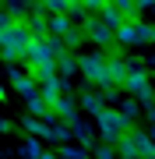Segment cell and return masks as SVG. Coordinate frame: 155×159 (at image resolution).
Returning <instances> with one entry per match:
<instances>
[{
	"mask_svg": "<svg viewBox=\"0 0 155 159\" xmlns=\"http://www.w3.org/2000/svg\"><path fill=\"white\" fill-rule=\"evenodd\" d=\"M32 43V32H28V21H21V18H14L7 29H0V57H4L7 64L21 60L25 50H28Z\"/></svg>",
	"mask_w": 155,
	"mask_h": 159,
	"instance_id": "obj_1",
	"label": "cell"
},
{
	"mask_svg": "<svg viewBox=\"0 0 155 159\" xmlns=\"http://www.w3.org/2000/svg\"><path fill=\"white\" fill-rule=\"evenodd\" d=\"M67 50L63 46V39L60 35H39V39H32L28 43V50H25V64L28 67H42V64H57V57Z\"/></svg>",
	"mask_w": 155,
	"mask_h": 159,
	"instance_id": "obj_2",
	"label": "cell"
},
{
	"mask_svg": "<svg viewBox=\"0 0 155 159\" xmlns=\"http://www.w3.org/2000/svg\"><path fill=\"white\" fill-rule=\"evenodd\" d=\"M95 127H99V134H102V142L113 145V142H116V138H120L131 124H127V117L120 113V110H109V106H106L102 113H95Z\"/></svg>",
	"mask_w": 155,
	"mask_h": 159,
	"instance_id": "obj_3",
	"label": "cell"
},
{
	"mask_svg": "<svg viewBox=\"0 0 155 159\" xmlns=\"http://www.w3.org/2000/svg\"><path fill=\"white\" fill-rule=\"evenodd\" d=\"M78 71L85 74L88 81L102 85L106 81V53H85V57H78Z\"/></svg>",
	"mask_w": 155,
	"mask_h": 159,
	"instance_id": "obj_4",
	"label": "cell"
},
{
	"mask_svg": "<svg viewBox=\"0 0 155 159\" xmlns=\"http://www.w3.org/2000/svg\"><path fill=\"white\" fill-rule=\"evenodd\" d=\"M81 29H85V35H88L95 46H109V43H113V29H109L102 18H85Z\"/></svg>",
	"mask_w": 155,
	"mask_h": 159,
	"instance_id": "obj_5",
	"label": "cell"
},
{
	"mask_svg": "<svg viewBox=\"0 0 155 159\" xmlns=\"http://www.w3.org/2000/svg\"><path fill=\"white\" fill-rule=\"evenodd\" d=\"M138 18H123L120 25L113 29V39L120 43V46H141V35H138Z\"/></svg>",
	"mask_w": 155,
	"mask_h": 159,
	"instance_id": "obj_6",
	"label": "cell"
},
{
	"mask_svg": "<svg viewBox=\"0 0 155 159\" xmlns=\"http://www.w3.org/2000/svg\"><path fill=\"white\" fill-rule=\"evenodd\" d=\"M7 74H11V85H14V92H21L25 99H28V96H35V92H39V81H35L32 74H25V71H18V67H11V71H7Z\"/></svg>",
	"mask_w": 155,
	"mask_h": 159,
	"instance_id": "obj_7",
	"label": "cell"
},
{
	"mask_svg": "<svg viewBox=\"0 0 155 159\" xmlns=\"http://www.w3.org/2000/svg\"><path fill=\"white\" fill-rule=\"evenodd\" d=\"M25 131L35 138H42V142H57V134H53V120H42V117H25Z\"/></svg>",
	"mask_w": 155,
	"mask_h": 159,
	"instance_id": "obj_8",
	"label": "cell"
},
{
	"mask_svg": "<svg viewBox=\"0 0 155 159\" xmlns=\"http://www.w3.org/2000/svg\"><path fill=\"white\" fill-rule=\"evenodd\" d=\"M50 106H53V113H57L60 120H74L78 117V102H74V96H67V92H60Z\"/></svg>",
	"mask_w": 155,
	"mask_h": 159,
	"instance_id": "obj_9",
	"label": "cell"
},
{
	"mask_svg": "<svg viewBox=\"0 0 155 159\" xmlns=\"http://www.w3.org/2000/svg\"><path fill=\"white\" fill-rule=\"evenodd\" d=\"M71 124V134L81 142V148H95V131H92V124H85L81 117H74V120H67Z\"/></svg>",
	"mask_w": 155,
	"mask_h": 159,
	"instance_id": "obj_10",
	"label": "cell"
},
{
	"mask_svg": "<svg viewBox=\"0 0 155 159\" xmlns=\"http://www.w3.org/2000/svg\"><path fill=\"white\" fill-rule=\"evenodd\" d=\"M123 78H127V57H106V81L123 85Z\"/></svg>",
	"mask_w": 155,
	"mask_h": 159,
	"instance_id": "obj_11",
	"label": "cell"
},
{
	"mask_svg": "<svg viewBox=\"0 0 155 159\" xmlns=\"http://www.w3.org/2000/svg\"><path fill=\"white\" fill-rule=\"evenodd\" d=\"M106 96H102V89H99V92H85V96H81V110H88V113H102V110H106Z\"/></svg>",
	"mask_w": 155,
	"mask_h": 159,
	"instance_id": "obj_12",
	"label": "cell"
},
{
	"mask_svg": "<svg viewBox=\"0 0 155 159\" xmlns=\"http://www.w3.org/2000/svg\"><path fill=\"white\" fill-rule=\"evenodd\" d=\"M28 32H32V39L50 35V29H46V7H35V11L28 14Z\"/></svg>",
	"mask_w": 155,
	"mask_h": 159,
	"instance_id": "obj_13",
	"label": "cell"
},
{
	"mask_svg": "<svg viewBox=\"0 0 155 159\" xmlns=\"http://www.w3.org/2000/svg\"><path fill=\"white\" fill-rule=\"evenodd\" d=\"M71 18H67V11H57V14H46V29H50V35H63L71 29Z\"/></svg>",
	"mask_w": 155,
	"mask_h": 159,
	"instance_id": "obj_14",
	"label": "cell"
},
{
	"mask_svg": "<svg viewBox=\"0 0 155 159\" xmlns=\"http://www.w3.org/2000/svg\"><path fill=\"white\" fill-rule=\"evenodd\" d=\"M39 156H42V138L28 134V138H25V145H21V159H39Z\"/></svg>",
	"mask_w": 155,
	"mask_h": 159,
	"instance_id": "obj_15",
	"label": "cell"
},
{
	"mask_svg": "<svg viewBox=\"0 0 155 159\" xmlns=\"http://www.w3.org/2000/svg\"><path fill=\"white\" fill-rule=\"evenodd\" d=\"M99 18H102V21L109 25V29H116V25H120V21H123V14H120V11H116V7H113V4H102V7H99Z\"/></svg>",
	"mask_w": 155,
	"mask_h": 159,
	"instance_id": "obj_16",
	"label": "cell"
},
{
	"mask_svg": "<svg viewBox=\"0 0 155 159\" xmlns=\"http://www.w3.org/2000/svg\"><path fill=\"white\" fill-rule=\"evenodd\" d=\"M60 39H63V46H71V50H74V46H81V39H85V29H78V25H71V29L63 32Z\"/></svg>",
	"mask_w": 155,
	"mask_h": 159,
	"instance_id": "obj_17",
	"label": "cell"
},
{
	"mask_svg": "<svg viewBox=\"0 0 155 159\" xmlns=\"http://www.w3.org/2000/svg\"><path fill=\"white\" fill-rule=\"evenodd\" d=\"M57 74H78V60L67 57V53H60L57 57Z\"/></svg>",
	"mask_w": 155,
	"mask_h": 159,
	"instance_id": "obj_18",
	"label": "cell"
},
{
	"mask_svg": "<svg viewBox=\"0 0 155 159\" xmlns=\"http://www.w3.org/2000/svg\"><path fill=\"white\" fill-rule=\"evenodd\" d=\"M134 99H138L141 106H148V102H155V85H152V81H144V85H141L138 92H134Z\"/></svg>",
	"mask_w": 155,
	"mask_h": 159,
	"instance_id": "obj_19",
	"label": "cell"
},
{
	"mask_svg": "<svg viewBox=\"0 0 155 159\" xmlns=\"http://www.w3.org/2000/svg\"><path fill=\"white\" fill-rule=\"evenodd\" d=\"M138 110H141V102H138V99H123V102H120V113L127 117V124L138 117Z\"/></svg>",
	"mask_w": 155,
	"mask_h": 159,
	"instance_id": "obj_20",
	"label": "cell"
},
{
	"mask_svg": "<svg viewBox=\"0 0 155 159\" xmlns=\"http://www.w3.org/2000/svg\"><path fill=\"white\" fill-rule=\"evenodd\" d=\"M4 4H7V11H11L14 18H21V14L32 7V0H4Z\"/></svg>",
	"mask_w": 155,
	"mask_h": 159,
	"instance_id": "obj_21",
	"label": "cell"
},
{
	"mask_svg": "<svg viewBox=\"0 0 155 159\" xmlns=\"http://www.w3.org/2000/svg\"><path fill=\"white\" fill-rule=\"evenodd\" d=\"M95 159H120V152H116V145H95Z\"/></svg>",
	"mask_w": 155,
	"mask_h": 159,
	"instance_id": "obj_22",
	"label": "cell"
},
{
	"mask_svg": "<svg viewBox=\"0 0 155 159\" xmlns=\"http://www.w3.org/2000/svg\"><path fill=\"white\" fill-rule=\"evenodd\" d=\"M138 35H141V43H155V25H138Z\"/></svg>",
	"mask_w": 155,
	"mask_h": 159,
	"instance_id": "obj_23",
	"label": "cell"
},
{
	"mask_svg": "<svg viewBox=\"0 0 155 159\" xmlns=\"http://www.w3.org/2000/svg\"><path fill=\"white\" fill-rule=\"evenodd\" d=\"M11 21H14V14L7 11V7H0V29H7V25H11Z\"/></svg>",
	"mask_w": 155,
	"mask_h": 159,
	"instance_id": "obj_24",
	"label": "cell"
},
{
	"mask_svg": "<svg viewBox=\"0 0 155 159\" xmlns=\"http://www.w3.org/2000/svg\"><path fill=\"white\" fill-rule=\"evenodd\" d=\"M102 4H106V0H81V7H88V11H99Z\"/></svg>",
	"mask_w": 155,
	"mask_h": 159,
	"instance_id": "obj_25",
	"label": "cell"
},
{
	"mask_svg": "<svg viewBox=\"0 0 155 159\" xmlns=\"http://www.w3.org/2000/svg\"><path fill=\"white\" fill-rule=\"evenodd\" d=\"M39 159H60V152H46V148H42V156Z\"/></svg>",
	"mask_w": 155,
	"mask_h": 159,
	"instance_id": "obj_26",
	"label": "cell"
},
{
	"mask_svg": "<svg viewBox=\"0 0 155 159\" xmlns=\"http://www.w3.org/2000/svg\"><path fill=\"white\" fill-rule=\"evenodd\" d=\"M141 7H155V0H138V11Z\"/></svg>",
	"mask_w": 155,
	"mask_h": 159,
	"instance_id": "obj_27",
	"label": "cell"
},
{
	"mask_svg": "<svg viewBox=\"0 0 155 159\" xmlns=\"http://www.w3.org/2000/svg\"><path fill=\"white\" fill-rule=\"evenodd\" d=\"M148 117H152V124H155V102H148Z\"/></svg>",
	"mask_w": 155,
	"mask_h": 159,
	"instance_id": "obj_28",
	"label": "cell"
},
{
	"mask_svg": "<svg viewBox=\"0 0 155 159\" xmlns=\"http://www.w3.org/2000/svg\"><path fill=\"white\" fill-rule=\"evenodd\" d=\"M148 138H152V142H155V124H152V127H148Z\"/></svg>",
	"mask_w": 155,
	"mask_h": 159,
	"instance_id": "obj_29",
	"label": "cell"
},
{
	"mask_svg": "<svg viewBox=\"0 0 155 159\" xmlns=\"http://www.w3.org/2000/svg\"><path fill=\"white\" fill-rule=\"evenodd\" d=\"M120 159H138V156H120Z\"/></svg>",
	"mask_w": 155,
	"mask_h": 159,
	"instance_id": "obj_30",
	"label": "cell"
}]
</instances>
